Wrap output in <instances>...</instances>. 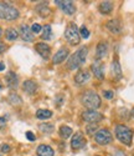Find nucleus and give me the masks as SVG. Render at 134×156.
<instances>
[{
    "mask_svg": "<svg viewBox=\"0 0 134 156\" xmlns=\"http://www.w3.org/2000/svg\"><path fill=\"white\" fill-rule=\"evenodd\" d=\"M87 54H88V49L86 46H82L79 50H77L76 53L69 59L67 61V66L71 70H76L78 68H81L85 64L86 59H87Z\"/></svg>",
    "mask_w": 134,
    "mask_h": 156,
    "instance_id": "nucleus-1",
    "label": "nucleus"
},
{
    "mask_svg": "<svg viewBox=\"0 0 134 156\" xmlns=\"http://www.w3.org/2000/svg\"><path fill=\"white\" fill-rule=\"evenodd\" d=\"M81 102H82V105L86 106L88 110H96L101 106V98L97 93L92 91V90H88V91H86L82 95Z\"/></svg>",
    "mask_w": 134,
    "mask_h": 156,
    "instance_id": "nucleus-2",
    "label": "nucleus"
},
{
    "mask_svg": "<svg viewBox=\"0 0 134 156\" xmlns=\"http://www.w3.org/2000/svg\"><path fill=\"white\" fill-rule=\"evenodd\" d=\"M116 136L117 139L123 142L124 145L130 146L132 145V139H133V131L126 125H117L116 126Z\"/></svg>",
    "mask_w": 134,
    "mask_h": 156,
    "instance_id": "nucleus-3",
    "label": "nucleus"
},
{
    "mask_svg": "<svg viewBox=\"0 0 134 156\" xmlns=\"http://www.w3.org/2000/svg\"><path fill=\"white\" fill-rule=\"evenodd\" d=\"M19 18V11L14 6L0 2V19L4 20H15Z\"/></svg>",
    "mask_w": 134,
    "mask_h": 156,
    "instance_id": "nucleus-4",
    "label": "nucleus"
},
{
    "mask_svg": "<svg viewBox=\"0 0 134 156\" xmlns=\"http://www.w3.org/2000/svg\"><path fill=\"white\" fill-rule=\"evenodd\" d=\"M65 37L71 45L79 44V30L77 29L76 24H70L65 30Z\"/></svg>",
    "mask_w": 134,
    "mask_h": 156,
    "instance_id": "nucleus-5",
    "label": "nucleus"
},
{
    "mask_svg": "<svg viewBox=\"0 0 134 156\" xmlns=\"http://www.w3.org/2000/svg\"><path fill=\"white\" fill-rule=\"evenodd\" d=\"M95 140L98 145H108L112 142V134L108 129H101L96 133Z\"/></svg>",
    "mask_w": 134,
    "mask_h": 156,
    "instance_id": "nucleus-6",
    "label": "nucleus"
},
{
    "mask_svg": "<svg viewBox=\"0 0 134 156\" xmlns=\"http://www.w3.org/2000/svg\"><path fill=\"white\" fill-rule=\"evenodd\" d=\"M82 119L88 124H97L103 119V115L96 110H86L82 112Z\"/></svg>",
    "mask_w": 134,
    "mask_h": 156,
    "instance_id": "nucleus-7",
    "label": "nucleus"
},
{
    "mask_svg": "<svg viewBox=\"0 0 134 156\" xmlns=\"http://www.w3.org/2000/svg\"><path fill=\"white\" fill-rule=\"evenodd\" d=\"M55 3L61 8V10L67 15H72V14L76 12V6H75L73 2H71V0H56Z\"/></svg>",
    "mask_w": 134,
    "mask_h": 156,
    "instance_id": "nucleus-8",
    "label": "nucleus"
},
{
    "mask_svg": "<svg viewBox=\"0 0 134 156\" xmlns=\"http://www.w3.org/2000/svg\"><path fill=\"white\" fill-rule=\"evenodd\" d=\"M91 70H92V73L95 74V76L97 77L98 80H103L104 79V65H103L102 61H99V60L95 61L91 65Z\"/></svg>",
    "mask_w": 134,
    "mask_h": 156,
    "instance_id": "nucleus-9",
    "label": "nucleus"
},
{
    "mask_svg": "<svg viewBox=\"0 0 134 156\" xmlns=\"http://www.w3.org/2000/svg\"><path fill=\"white\" fill-rule=\"evenodd\" d=\"M86 145V139L85 136L81 134V133H76L73 136H72V140H71V146L73 150H79L81 147H83Z\"/></svg>",
    "mask_w": 134,
    "mask_h": 156,
    "instance_id": "nucleus-10",
    "label": "nucleus"
},
{
    "mask_svg": "<svg viewBox=\"0 0 134 156\" xmlns=\"http://www.w3.org/2000/svg\"><path fill=\"white\" fill-rule=\"evenodd\" d=\"M19 35L21 36V39L24 41H34V33L31 31V29L28 27V25H21L20 30H19Z\"/></svg>",
    "mask_w": 134,
    "mask_h": 156,
    "instance_id": "nucleus-11",
    "label": "nucleus"
},
{
    "mask_svg": "<svg viewBox=\"0 0 134 156\" xmlns=\"http://www.w3.org/2000/svg\"><path fill=\"white\" fill-rule=\"evenodd\" d=\"M35 49L39 53V55L41 56L42 59H49L50 58V53H51V48L45 44V43H39L35 45Z\"/></svg>",
    "mask_w": 134,
    "mask_h": 156,
    "instance_id": "nucleus-12",
    "label": "nucleus"
},
{
    "mask_svg": "<svg viewBox=\"0 0 134 156\" xmlns=\"http://www.w3.org/2000/svg\"><path fill=\"white\" fill-rule=\"evenodd\" d=\"M5 81H6V85L10 89H16L18 85H19V77L14 71H9L5 75Z\"/></svg>",
    "mask_w": 134,
    "mask_h": 156,
    "instance_id": "nucleus-13",
    "label": "nucleus"
},
{
    "mask_svg": "<svg viewBox=\"0 0 134 156\" xmlns=\"http://www.w3.org/2000/svg\"><path fill=\"white\" fill-rule=\"evenodd\" d=\"M69 53H70V51H69V49H67V48H61V49L57 51V53L53 55L52 62L56 64V65H57V64H61L62 61L66 60L67 56H69Z\"/></svg>",
    "mask_w": 134,
    "mask_h": 156,
    "instance_id": "nucleus-14",
    "label": "nucleus"
},
{
    "mask_svg": "<svg viewBox=\"0 0 134 156\" xmlns=\"http://www.w3.org/2000/svg\"><path fill=\"white\" fill-rule=\"evenodd\" d=\"M107 29L113 34H120V31H122V24H120V21L118 19L109 20L107 23Z\"/></svg>",
    "mask_w": 134,
    "mask_h": 156,
    "instance_id": "nucleus-15",
    "label": "nucleus"
},
{
    "mask_svg": "<svg viewBox=\"0 0 134 156\" xmlns=\"http://www.w3.org/2000/svg\"><path fill=\"white\" fill-rule=\"evenodd\" d=\"M89 77H91V74L87 71V70H82V71H79L76 74L75 76V83L77 85H83L86 84L88 80H89Z\"/></svg>",
    "mask_w": 134,
    "mask_h": 156,
    "instance_id": "nucleus-16",
    "label": "nucleus"
},
{
    "mask_svg": "<svg viewBox=\"0 0 134 156\" xmlns=\"http://www.w3.org/2000/svg\"><path fill=\"white\" fill-rule=\"evenodd\" d=\"M22 90L25 93H28L29 95H34L37 90V84L32 80H26L22 84Z\"/></svg>",
    "mask_w": 134,
    "mask_h": 156,
    "instance_id": "nucleus-17",
    "label": "nucleus"
},
{
    "mask_svg": "<svg viewBox=\"0 0 134 156\" xmlns=\"http://www.w3.org/2000/svg\"><path fill=\"white\" fill-rule=\"evenodd\" d=\"M107 53H108V45L106 43H99L96 48V58L101 60L107 55Z\"/></svg>",
    "mask_w": 134,
    "mask_h": 156,
    "instance_id": "nucleus-18",
    "label": "nucleus"
},
{
    "mask_svg": "<svg viewBox=\"0 0 134 156\" xmlns=\"http://www.w3.org/2000/svg\"><path fill=\"white\" fill-rule=\"evenodd\" d=\"M36 152L37 156H53V149L49 145H40Z\"/></svg>",
    "mask_w": 134,
    "mask_h": 156,
    "instance_id": "nucleus-19",
    "label": "nucleus"
},
{
    "mask_svg": "<svg viewBox=\"0 0 134 156\" xmlns=\"http://www.w3.org/2000/svg\"><path fill=\"white\" fill-rule=\"evenodd\" d=\"M112 10H113V3L112 2H102L99 4V11L104 15L111 14Z\"/></svg>",
    "mask_w": 134,
    "mask_h": 156,
    "instance_id": "nucleus-20",
    "label": "nucleus"
},
{
    "mask_svg": "<svg viewBox=\"0 0 134 156\" xmlns=\"http://www.w3.org/2000/svg\"><path fill=\"white\" fill-rule=\"evenodd\" d=\"M112 74L116 79H120L122 77V69H120V65L117 59H114L112 62Z\"/></svg>",
    "mask_w": 134,
    "mask_h": 156,
    "instance_id": "nucleus-21",
    "label": "nucleus"
},
{
    "mask_svg": "<svg viewBox=\"0 0 134 156\" xmlns=\"http://www.w3.org/2000/svg\"><path fill=\"white\" fill-rule=\"evenodd\" d=\"M52 116V112L47 109H40L36 111V118L37 119H41V120H46V119H50Z\"/></svg>",
    "mask_w": 134,
    "mask_h": 156,
    "instance_id": "nucleus-22",
    "label": "nucleus"
},
{
    "mask_svg": "<svg viewBox=\"0 0 134 156\" xmlns=\"http://www.w3.org/2000/svg\"><path fill=\"white\" fill-rule=\"evenodd\" d=\"M18 36H19V33H18V30H15L14 28H9V29H6V31H5V37L8 39L9 41H14V40H16Z\"/></svg>",
    "mask_w": 134,
    "mask_h": 156,
    "instance_id": "nucleus-23",
    "label": "nucleus"
},
{
    "mask_svg": "<svg viewBox=\"0 0 134 156\" xmlns=\"http://www.w3.org/2000/svg\"><path fill=\"white\" fill-rule=\"evenodd\" d=\"M59 133H60V136H61L62 139H69V137L72 135V129L69 127V126H66V125H63V126L60 127Z\"/></svg>",
    "mask_w": 134,
    "mask_h": 156,
    "instance_id": "nucleus-24",
    "label": "nucleus"
},
{
    "mask_svg": "<svg viewBox=\"0 0 134 156\" xmlns=\"http://www.w3.org/2000/svg\"><path fill=\"white\" fill-rule=\"evenodd\" d=\"M41 37L44 40H50L52 37V30H51V27L50 25H45L42 28V34H41Z\"/></svg>",
    "mask_w": 134,
    "mask_h": 156,
    "instance_id": "nucleus-25",
    "label": "nucleus"
},
{
    "mask_svg": "<svg viewBox=\"0 0 134 156\" xmlns=\"http://www.w3.org/2000/svg\"><path fill=\"white\" fill-rule=\"evenodd\" d=\"M9 101L12 104V105H20L21 104V98L18 96V94H15V93H11L9 95Z\"/></svg>",
    "mask_w": 134,
    "mask_h": 156,
    "instance_id": "nucleus-26",
    "label": "nucleus"
},
{
    "mask_svg": "<svg viewBox=\"0 0 134 156\" xmlns=\"http://www.w3.org/2000/svg\"><path fill=\"white\" fill-rule=\"evenodd\" d=\"M39 129L41 130L42 133H47V134H50V133L53 131V129H55V127H53L52 124H47V122H45V124H41V125H40Z\"/></svg>",
    "mask_w": 134,
    "mask_h": 156,
    "instance_id": "nucleus-27",
    "label": "nucleus"
},
{
    "mask_svg": "<svg viewBox=\"0 0 134 156\" xmlns=\"http://www.w3.org/2000/svg\"><path fill=\"white\" fill-rule=\"evenodd\" d=\"M86 131L87 134H93V133H97L98 130H97V124H88L87 127H86Z\"/></svg>",
    "mask_w": 134,
    "mask_h": 156,
    "instance_id": "nucleus-28",
    "label": "nucleus"
},
{
    "mask_svg": "<svg viewBox=\"0 0 134 156\" xmlns=\"http://www.w3.org/2000/svg\"><path fill=\"white\" fill-rule=\"evenodd\" d=\"M79 35H81L83 39H87L88 36H89V31H88V29L85 27H81V29H79Z\"/></svg>",
    "mask_w": 134,
    "mask_h": 156,
    "instance_id": "nucleus-29",
    "label": "nucleus"
},
{
    "mask_svg": "<svg viewBox=\"0 0 134 156\" xmlns=\"http://www.w3.org/2000/svg\"><path fill=\"white\" fill-rule=\"evenodd\" d=\"M42 28H41V25L40 24H34L32 27H31V31L32 33H41Z\"/></svg>",
    "mask_w": 134,
    "mask_h": 156,
    "instance_id": "nucleus-30",
    "label": "nucleus"
},
{
    "mask_svg": "<svg viewBox=\"0 0 134 156\" xmlns=\"http://www.w3.org/2000/svg\"><path fill=\"white\" fill-rule=\"evenodd\" d=\"M10 151V146L8 144H3L2 146H0V152H9Z\"/></svg>",
    "mask_w": 134,
    "mask_h": 156,
    "instance_id": "nucleus-31",
    "label": "nucleus"
},
{
    "mask_svg": "<svg viewBox=\"0 0 134 156\" xmlns=\"http://www.w3.org/2000/svg\"><path fill=\"white\" fill-rule=\"evenodd\" d=\"M39 11H44V12H41V16H46V15H49L50 14V9L49 8H45V9H41V8H39Z\"/></svg>",
    "mask_w": 134,
    "mask_h": 156,
    "instance_id": "nucleus-32",
    "label": "nucleus"
},
{
    "mask_svg": "<svg viewBox=\"0 0 134 156\" xmlns=\"http://www.w3.org/2000/svg\"><path fill=\"white\" fill-rule=\"evenodd\" d=\"M103 96L106 98V99H113V96H114V94H113V91H104L103 93Z\"/></svg>",
    "mask_w": 134,
    "mask_h": 156,
    "instance_id": "nucleus-33",
    "label": "nucleus"
},
{
    "mask_svg": "<svg viewBox=\"0 0 134 156\" xmlns=\"http://www.w3.org/2000/svg\"><path fill=\"white\" fill-rule=\"evenodd\" d=\"M26 137H28V140H30V141H35V135H34L31 131L26 133Z\"/></svg>",
    "mask_w": 134,
    "mask_h": 156,
    "instance_id": "nucleus-34",
    "label": "nucleus"
},
{
    "mask_svg": "<svg viewBox=\"0 0 134 156\" xmlns=\"http://www.w3.org/2000/svg\"><path fill=\"white\" fill-rule=\"evenodd\" d=\"M5 50H6V45H5L4 43H2V41H0V54H3Z\"/></svg>",
    "mask_w": 134,
    "mask_h": 156,
    "instance_id": "nucleus-35",
    "label": "nucleus"
},
{
    "mask_svg": "<svg viewBox=\"0 0 134 156\" xmlns=\"http://www.w3.org/2000/svg\"><path fill=\"white\" fill-rule=\"evenodd\" d=\"M5 124H6L5 119H4V118H2V116H0V130H2V129L5 126Z\"/></svg>",
    "mask_w": 134,
    "mask_h": 156,
    "instance_id": "nucleus-36",
    "label": "nucleus"
},
{
    "mask_svg": "<svg viewBox=\"0 0 134 156\" xmlns=\"http://www.w3.org/2000/svg\"><path fill=\"white\" fill-rule=\"evenodd\" d=\"M3 70H5V65H4V62L0 61V71H3Z\"/></svg>",
    "mask_w": 134,
    "mask_h": 156,
    "instance_id": "nucleus-37",
    "label": "nucleus"
},
{
    "mask_svg": "<svg viewBox=\"0 0 134 156\" xmlns=\"http://www.w3.org/2000/svg\"><path fill=\"white\" fill-rule=\"evenodd\" d=\"M130 115H132V116H133V118H134V108L132 109V111H130Z\"/></svg>",
    "mask_w": 134,
    "mask_h": 156,
    "instance_id": "nucleus-38",
    "label": "nucleus"
},
{
    "mask_svg": "<svg viewBox=\"0 0 134 156\" xmlns=\"http://www.w3.org/2000/svg\"><path fill=\"white\" fill-rule=\"evenodd\" d=\"M3 89V85H2V83H0V90H2Z\"/></svg>",
    "mask_w": 134,
    "mask_h": 156,
    "instance_id": "nucleus-39",
    "label": "nucleus"
},
{
    "mask_svg": "<svg viewBox=\"0 0 134 156\" xmlns=\"http://www.w3.org/2000/svg\"><path fill=\"white\" fill-rule=\"evenodd\" d=\"M2 33H3V31H2V28H0V36H2Z\"/></svg>",
    "mask_w": 134,
    "mask_h": 156,
    "instance_id": "nucleus-40",
    "label": "nucleus"
},
{
    "mask_svg": "<svg viewBox=\"0 0 134 156\" xmlns=\"http://www.w3.org/2000/svg\"><path fill=\"white\" fill-rule=\"evenodd\" d=\"M0 156H2V155H0Z\"/></svg>",
    "mask_w": 134,
    "mask_h": 156,
    "instance_id": "nucleus-41",
    "label": "nucleus"
}]
</instances>
